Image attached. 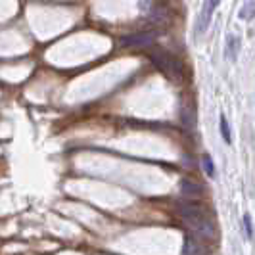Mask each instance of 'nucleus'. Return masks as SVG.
<instances>
[{
	"mask_svg": "<svg viewBox=\"0 0 255 255\" xmlns=\"http://www.w3.org/2000/svg\"><path fill=\"white\" fill-rule=\"evenodd\" d=\"M182 255H209L207 242L200 240L198 236H186L182 246Z\"/></svg>",
	"mask_w": 255,
	"mask_h": 255,
	"instance_id": "obj_4",
	"label": "nucleus"
},
{
	"mask_svg": "<svg viewBox=\"0 0 255 255\" xmlns=\"http://www.w3.org/2000/svg\"><path fill=\"white\" fill-rule=\"evenodd\" d=\"M240 17H242V19H248V17H255V4H254V2H250L246 8H242V12H240Z\"/></svg>",
	"mask_w": 255,
	"mask_h": 255,
	"instance_id": "obj_11",
	"label": "nucleus"
},
{
	"mask_svg": "<svg viewBox=\"0 0 255 255\" xmlns=\"http://www.w3.org/2000/svg\"><path fill=\"white\" fill-rule=\"evenodd\" d=\"M219 2H221V0H207L204 4V10H202L200 19H198V35H204L205 31H207V25H209V21H211V15H213L215 8L219 6Z\"/></svg>",
	"mask_w": 255,
	"mask_h": 255,
	"instance_id": "obj_5",
	"label": "nucleus"
},
{
	"mask_svg": "<svg viewBox=\"0 0 255 255\" xmlns=\"http://www.w3.org/2000/svg\"><path fill=\"white\" fill-rule=\"evenodd\" d=\"M150 60H152V64L163 75H167L169 79H173V81H182L184 67H182V62H180L175 54L163 50V48H157V50L150 52Z\"/></svg>",
	"mask_w": 255,
	"mask_h": 255,
	"instance_id": "obj_2",
	"label": "nucleus"
},
{
	"mask_svg": "<svg viewBox=\"0 0 255 255\" xmlns=\"http://www.w3.org/2000/svg\"><path fill=\"white\" fill-rule=\"evenodd\" d=\"M180 192H182V196H186V198H200L202 194H204V188L198 184V182H192V180H182L180 182Z\"/></svg>",
	"mask_w": 255,
	"mask_h": 255,
	"instance_id": "obj_7",
	"label": "nucleus"
},
{
	"mask_svg": "<svg viewBox=\"0 0 255 255\" xmlns=\"http://www.w3.org/2000/svg\"><path fill=\"white\" fill-rule=\"evenodd\" d=\"M148 15H150V21L155 23V25H165V23L171 21V12L167 10V6H163L161 2H157L152 10L148 12Z\"/></svg>",
	"mask_w": 255,
	"mask_h": 255,
	"instance_id": "obj_6",
	"label": "nucleus"
},
{
	"mask_svg": "<svg viewBox=\"0 0 255 255\" xmlns=\"http://www.w3.org/2000/svg\"><path fill=\"white\" fill-rule=\"evenodd\" d=\"M244 227H246L248 238H252L254 236V229H252V219H250V215H244Z\"/></svg>",
	"mask_w": 255,
	"mask_h": 255,
	"instance_id": "obj_12",
	"label": "nucleus"
},
{
	"mask_svg": "<svg viewBox=\"0 0 255 255\" xmlns=\"http://www.w3.org/2000/svg\"><path fill=\"white\" fill-rule=\"evenodd\" d=\"M202 165H204V171L207 173V177H211V179H213V177H215V165H213V159H211L207 153L202 157Z\"/></svg>",
	"mask_w": 255,
	"mask_h": 255,
	"instance_id": "obj_9",
	"label": "nucleus"
},
{
	"mask_svg": "<svg viewBox=\"0 0 255 255\" xmlns=\"http://www.w3.org/2000/svg\"><path fill=\"white\" fill-rule=\"evenodd\" d=\"M121 46L125 48H146V46H152L155 42V33L153 31H140V33H132V35H127L121 40Z\"/></svg>",
	"mask_w": 255,
	"mask_h": 255,
	"instance_id": "obj_3",
	"label": "nucleus"
},
{
	"mask_svg": "<svg viewBox=\"0 0 255 255\" xmlns=\"http://www.w3.org/2000/svg\"><path fill=\"white\" fill-rule=\"evenodd\" d=\"M219 128H221V136H223V140L230 144L232 142V134H230V127H229V121H227V117L221 114V119H219Z\"/></svg>",
	"mask_w": 255,
	"mask_h": 255,
	"instance_id": "obj_8",
	"label": "nucleus"
},
{
	"mask_svg": "<svg viewBox=\"0 0 255 255\" xmlns=\"http://www.w3.org/2000/svg\"><path fill=\"white\" fill-rule=\"evenodd\" d=\"M177 213L184 221V225H188L194 236H198L204 242H215L217 240V227L213 223V219L207 215L204 207L196 204L194 200L188 198V202H179L177 204Z\"/></svg>",
	"mask_w": 255,
	"mask_h": 255,
	"instance_id": "obj_1",
	"label": "nucleus"
},
{
	"mask_svg": "<svg viewBox=\"0 0 255 255\" xmlns=\"http://www.w3.org/2000/svg\"><path fill=\"white\" fill-rule=\"evenodd\" d=\"M238 46H240V38H236L234 35H230L229 37V58L230 60H234V58H236V50H238Z\"/></svg>",
	"mask_w": 255,
	"mask_h": 255,
	"instance_id": "obj_10",
	"label": "nucleus"
}]
</instances>
